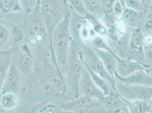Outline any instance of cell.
I'll use <instances>...</instances> for the list:
<instances>
[{"label": "cell", "instance_id": "6da1fadb", "mask_svg": "<svg viewBox=\"0 0 152 113\" xmlns=\"http://www.w3.org/2000/svg\"><path fill=\"white\" fill-rule=\"evenodd\" d=\"M71 14L69 7L63 20L53 32L50 40L52 54L61 74L69 53L72 41L69 28Z\"/></svg>", "mask_w": 152, "mask_h": 113}, {"label": "cell", "instance_id": "7a4b0ae2", "mask_svg": "<svg viewBox=\"0 0 152 113\" xmlns=\"http://www.w3.org/2000/svg\"><path fill=\"white\" fill-rule=\"evenodd\" d=\"M85 66L76 44L72 39L69 53L62 74L66 93L73 99L78 97V85Z\"/></svg>", "mask_w": 152, "mask_h": 113}, {"label": "cell", "instance_id": "3957f363", "mask_svg": "<svg viewBox=\"0 0 152 113\" xmlns=\"http://www.w3.org/2000/svg\"><path fill=\"white\" fill-rule=\"evenodd\" d=\"M69 8L66 1H40V15L47 32L50 43L51 36L63 20Z\"/></svg>", "mask_w": 152, "mask_h": 113}, {"label": "cell", "instance_id": "277c9868", "mask_svg": "<svg viewBox=\"0 0 152 113\" xmlns=\"http://www.w3.org/2000/svg\"><path fill=\"white\" fill-rule=\"evenodd\" d=\"M78 51L82 57L85 66L104 78L108 82L111 89L117 92L116 89L117 80L108 73L101 60L92 46L88 43Z\"/></svg>", "mask_w": 152, "mask_h": 113}, {"label": "cell", "instance_id": "5b68a950", "mask_svg": "<svg viewBox=\"0 0 152 113\" xmlns=\"http://www.w3.org/2000/svg\"><path fill=\"white\" fill-rule=\"evenodd\" d=\"M64 110L72 113H108L101 101L79 96L58 105Z\"/></svg>", "mask_w": 152, "mask_h": 113}, {"label": "cell", "instance_id": "8992f818", "mask_svg": "<svg viewBox=\"0 0 152 113\" xmlns=\"http://www.w3.org/2000/svg\"><path fill=\"white\" fill-rule=\"evenodd\" d=\"M116 89L118 93L127 102L141 100L150 102L152 99V87L127 84L117 80Z\"/></svg>", "mask_w": 152, "mask_h": 113}, {"label": "cell", "instance_id": "52a82bcc", "mask_svg": "<svg viewBox=\"0 0 152 113\" xmlns=\"http://www.w3.org/2000/svg\"><path fill=\"white\" fill-rule=\"evenodd\" d=\"M11 61L25 76L32 74L35 67L34 58L27 45H21L18 51H16L14 55L11 56Z\"/></svg>", "mask_w": 152, "mask_h": 113}, {"label": "cell", "instance_id": "ba28073f", "mask_svg": "<svg viewBox=\"0 0 152 113\" xmlns=\"http://www.w3.org/2000/svg\"><path fill=\"white\" fill-rule=\"evenodd\" d=\"M25 77L17 67L12 63L3 83L1 94L9 92L19 95L23 88Z\"/></svg>", "mask_w": 152, "mask_h": 113}, {"label": "cell", "instance_id": "9c48e42d", "mask_svg": "<svg viewBox=\"0 0 152 113\" xmlns=\"http://www.w3.org/2000/svg\"><path fill=\"white\" fill-rule=\"evenodd\" d=\"M104 93L93 81L88 69L83 70L78 85V97H85L101 101Z\"/></svg>", "mask_w": 152, "mask_h": 113}, {"label": "cell", "instance_id": "30bf717a", "mask_svg": "<svg viewBox=\"0 0 152 113\" xmlns=\"http://www.w3.org/2000/svg\"><path fill=\"white\" fill-rule=\"evenodd\" d=\"M19 113H69L62 109L57 104L51 102H40L27 104L13 112Z\"/></svg>", "mask_w": 152, "mask_h": 113}, {"label": "cell", "instance_id": "8fae6325", "mask_svg": "<svg viewBox=\"0 0 152 113\" xmlns=\"http://www.w3.org/2000/svg\"><path fill=\"white\" fill-rule=\"evenodd\" d=\"M116 58L117 61V66L116 71L115 75L119 76V77L126 78L140 70H146L148 72L145 66L139 62L121 58L116 55Z\"/></svg>", "mask_w": 152, "mask_h": 113}, {"label": "cell", "instance_id": "7c38bea8", "mask_svg": "<svg viewBox=\"0 0 152 113\" xmlns=\"http://www.w3.org/2000/svg\"><path fill=\"white\" fill-rule=\"evenodd\" d=\"M101 102L108 113H119L128 110L127 101L114 90L107 96H104Z\"/></svg>", "mask_w": 152, "mask_h": 113}, {"label": "cell", "instance_id": "4fadbf2b", "mask_svg": "<svg viewBox=\"0 0 152 113\" xmlns=\"http://www.w3.org/2000/svg\"><path fill=\"white\" fill-rule=\"evenodd\" d=\"M115 79L127 84L139 85L152 87V75L146 70H140L126 78L115 75Z\"/></svg>", "mask_w": 152, "mask_h": 113}, {"label": "cell", "instance_id": "5bb4252c", "mask_svg": "<svg viewBox=\"0 0 152 113\" xmlns=\"http://www.w3.org/2000/svg\"><path fill=\"white\" fill-rule=\"evenodd\" d=\"M20 104L19 95L14 93H4L0 96V106L6 113L17 110Z\"/></svg>", "mask_w": 152, "mask_h": 113}, {"label": "cell", "instance_id": "9a60e30c", "mask_svg": "<svg viewBox=\"0 0 152 113\" xmlns=\"http://www.w3.org/2000/svg\"><path fill=\"white\" fill-rule=\"evenodd\" d=\"M94 50H95L96 54L101 60L105 69L107 70L110 75L115 78V74L116 71L117 66L116 54L105 50H98L95 49H94Z\"/></svg>", "mask_w": 152, "mask_h": 113}, {"label": "cell", "instance_id": "2e32d148", "mask_svg": "<svg viewBox=\"0 0 152 113\" xmlns=\"http://www.w3.org/2000/svg\"><path fill=\"white\" fill-rule=\"evenodd\" d=\"M144 12L140 28L144 36H152V1H142Z\"/></svg>", "mask_w": 152, "mask_h": 113}, {"label": "cell", "instance_id": "e0dca14e", "mask_svg": "<svg viewBox=\"0 0 152 113\" xmlns=\"http://www.w3.org/2000/svg\"><path fill=\"white\" fill-rule=\"evenodd\" d=\"M142 17V13L125 7L120 18L127 27L131 29H136L140 27Z\"/></svg>", "mask_w": 152, "mask_h": 113}, {"label": "cell", "instance_id": "ac0fdd59", "mask_svg": "<svg viewBox=\"0 0 152 113\" xmlns=\"http://www.w3.org/2000/svg\"><path fill=\"white\" fill-rule=\"evenodd\" d=\"M23 12L20 1L18 0H0V14L8 15Z\"/></svg>", "mask_w": 152, "mask_h": 113}, {"label": "cell", "instance_id": "d6986e66", "mask_svg": "<svg viewBox=\"0 0 152 113\" xmlns=\"http://www.w3.org/2000/svg\"><path fill=\"white\" fill-rule=\"evenodd\" d=\"M83 2L90 16L102 20L104 17V13L102 7L101 1L83 0Z\"/></svg>", "mask_w": 152, "mask_h": 113}, {"label": "cell", "instance_id": "ffe728a7", "mask_svg": "<svg viewBox=\"0 0 152 113\" xmlns=\"http://www.w3.org/2000/svg\"><path fill=\"white\" fill-rule=\"evenodd\" d=\"M11 61V52L4 51L0 52V96L1 94V89L3 85L7 71L9 69Z\"/></svg>", "mask_w": 152, "mask_h": 113}, {"label": "cell", "instance_id": "44dd1931", "mask_svg": "<svg viewBox=\"0 0 152 113\" xmlns=\"http://www.w3.org/2000/svg\"><path fill=\"white\" fill-rule=\"evenodd\" d=\"M129 113H152L151 102L145 101L136 100L127 102Z\"/></svg>", "mask_w": 152, "mask_h": 113}, {"label": "cell", "instance_id": "7402d4cb", "mask_svg": "<svg viewBox=\"0 0 152 113\" xmlns=\"http://www.w3.org/2000/svg\"><path fill=\"white\" fill-rule=\"evenodd\" d=\"M88 43L95 49L105 50L114 53L106 37L95 35L89 39Z\"/></svg>", "mask_w": 152, "mask_h": 113}, {"label": "cell", "instance_id": "603a6c76", "mask_svg": "<svg viewBox=\"0 0 152 113\" xmlns=\"http://www.w3.org/2000/svg\"><path fill=\"white\" fill-rule=\"evenodd\" d=\"M85 67L88 70L93 81L95 83V85L103 92L104 95L107 96L109 94L113 89L110 86L108 82L101 76L96 74L91 70L87 68L86 67Z\"/></svg>", "mask_w": 152, "mask_h": 113}, {"label": "cell", "instance_id": "cb8c5ba5", "mask_svg": "<svg viewBox=\"0 0 152 113\" xmlns=\"http://www.w3.org/2000/svg\"><path fill=\"white\" fill-rule=\"evenodd\" d=\"M66 2L70 10L76 14L85 18L90 17L82 0H68Z\"/></svg>", "mask_w": 152, "mask_h": 113}, {"label": "cell", "instance_id": "d4e9b609", "mask_svg": "<svg viewBox=\"0 0 152 113\" xmlns=\"http://www.w3.org/2000/svg\"><path fill=\"white\" fill-rule=\"evenodd\" d=\"M12 28L10 29L7 25L4 23L3 21L0 20V52L2 51V48L7 46L10 41L12 40Z\"/></svg>", "mask_w": 152, "mask_h": 113}, {"label": "cell", "instance_id": "484cf974", "mask_svg": "<svg viewBox=\"0 0 152 113\" xmlns=\"http://www.w3.org/2000/svg\"><path fill=\"white\" fill-rule=\"evenodd\" d=\"M125 7L135 10L140 13L144 12V7L142 1L139 0H127L124 1Z\"/></svg>", "mask_w": 152, "mask_h": 113}, {"label": "cell", "instance_id": "4316f807", "mask_svg": "<svg viewBox=\"0 0 152 113\" xmlns=\"http://www.w3.org/2000/svg\"><path fill=\"white\" fill-rule=\"evenodd\" d=\"M25 38V33L19 27L14 26L12 31V41L14 44H20Z\"/></svg>", "mask_w": 152, "mask_h": 113}, {"label": "cell", "instance_id": "83f0119b", "mask_svg": "<svg viewBox=\"0 0 152 113\" xmlns=\"http://www.w3.org/2000/svg\"><path fill=\"white\" fill-rule=\"evenodd\" d=\"M125 7L124 1H115L113 5V13L116 18H121Z\"/></svg>", "mask_w": 152, "mask_h": 113}, {"label": "cell", "instance_id": "f1b7e54d", "mask_svg": "<svg viewBox=\"0 0 152 113\" xmlns=\"http://www.w3.org/2000/svg\"><path fill=\"white\" fill-rule=\"evenodd\" d=\"M115 1H101L102 7L105 15H110L113 13V5Z\"/></svg>", "mask_w": 152, "mask_h": 113}, {"label": "cell", "instance_id": "f546056e", "mask_svg": "<svg viewBox=\"0 0 152 113\" xmlns=\"http://www.w3.org/2000/svg\"><path fill=\"white\" fill-rule=\"evenodd\" d=\"M128 113V110H124V111H122V112H121L120 113Z\"/></svg>", "mask_w": 152, "mask_h": 113}, {"label": "cell", "instance_id": "4dcf8cb0", "mask_svg": "<svg viewBox=\"0 0 152 113\" xmlns=\"http://www.w3.org/2000/svg\"><path fill=\"white\" fill-rule=\"evenodd\" d=\"M15 113V112H10V113Z\"/></svg>", "mask_w": 152, "mask_h": 113}, {"label": "cell", "instance_id": "1f68e13d", "mask_svg": "<svg viewBox=\"0 0 152 113\" xmlns=\"http://www.w3.org/2000/svg\"><path fill=\"white\" fill-rule=\"evenodd\" d=\"M69 113H70V112H69Z\"/></svg>", "mask_w": 152, "mask_h": 113}]
</instances>
